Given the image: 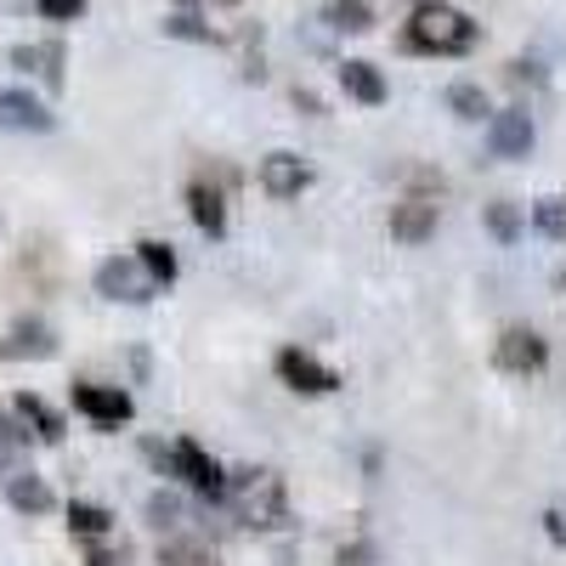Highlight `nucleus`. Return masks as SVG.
<instances>
[{"instance_id":"29","label":"nucleus","mask_w":566,"mask_h":566,"mask_svg":"<svg viewBox=\"0 0 566 566\" xmlns=\"http://www.w3.org/2000/svg\"><path fill=\"white\" fill-rule=\"evenodd\" d=\"M419 7H424V0H419Z\"/></svg>"},{"instance_id":"15","label":"nucleus","mask_w":566,"mask_h":566,"mask_svg":"<svg viewBox=\"0 0 566 566\" xmlns=\"http://www.w3.org/2000/svg\"><path fill=\"white\" fill-rule=\"evenodd\" d=\"M187 210H193L199 232H210V239H221V232H227V199L216 193L210 181H193V187H187Z\"/></svg>"},{"instance_id":"22","label":"nucleus","mask_w":566,"mask_h":566,"mask_svg":"<svg viewBox=\"0 0 566 566\" xmlns=\"http://www.w3.org/2000/svg\"><path fill=\"white\" fill-rule=\"evenodd\" d=\"M488 227H493L499 244H515V239H522V210H515V205H493L488 210Z\"/></svg>"},{"instance_id":"28","label":"nucleus","mask_w":566,"mask_h":566,"mask_svg":"<svg viewBox=\"0 0 566 566\" xmlns=\"http://www.w3.org/2000/svg\"><path fill=\"white\" fill-rule=\"evenodd\" d=\"M221 7H239V0H221Z\"/></svg>"},{"instance_id":"23","label":"nucleus","mask_w":566,"mask_h":566,"mask_svg":"<svg viewBox=\"0 0 566 566\" xmlns=\"http://www.w3.org/2000/svg\"><path fill=\"white\" fill-rule=\"evenodd\" d=\"M533 221H538V232H549V239H566V199H538Z\"/></svg>"},{"instance_id":"2","label":"nucleus","mask_w":566,"mask_h":566,"mask_svg":"<svg viewBox=\"0 0 566 566\" xmlns=\"http://www.w3.org/2000/svg\"><path fill=\"white\" fill-rule=\"evenodd\" d=\"M232 504H239V515L250 527H283V482L272 476V470H239V476L227 482Z\"/></svg>"},{"instance_id":"5","label":"nucleus","mask_w":566,"mask_h":566,"mask_svg":"<svg viewBox=\"0 0 566 566\" xmlns=\"http://www.w3.org/2000/svg\"><path fill=\"white\" fill-rule=\"evenodd\" d=\"M277 374H283V386L290 391H306V397H328V391H340V374L317 363L312 352L290 346V352H277Z\"/></svg>"},{"instance_id":"6","label":"nucleus","mask_w":566,"mask_h":566,"mask_svg":"<svg viewBox=\"0 0 566 566\" xmlns=\"http://www.w3.org/2000/svg\"><path fill=\"white\" fill-rule=\"evenodd\" d=\"M0 357L7 363H45V357H57V328L52 323H40V317H18L7 328V340H0Z\"/></svg>"},{"instance_id":"9","label":"nucleus","mask_w":566,"mask_h":566,"mask_svg":"<svg viewBox=\"0 0 566 566\" xmlns=\"http://www.w3.org/2000/svg\"><path fill=\"white\" fill-rule=\"evenodd\" d=\"M0 125H7V130H34V136H45L57 119H52V108H45L40 97H29V91H18V85H7V91H0Z\"/></svg>"},{"instance_id":"10","label":"nucleus","mask_w":566,"mask_h":566,"mask_svg":"<svg viewBox=\"0 0 566 566\" xmlns=\"http://www.w3.org/2000/svg\"><path fill=\"white\" fill-rule=\"evenodd\" d=\"M549 363V346L533 335V328H504L499 335V368L510 374H538Z\"/></svg>"},{"instance_id":"24","label":"nucleus","mask_w":566,"mask_h":566,"mask_svg":"<svg viewBox=\"0 0 566 566\" xmlns=\"http://www.w3.org/2000/svg\"><path fill=\"white\" fill-rule=\"evenodd\" d=\"M165 34H176V40H199V45H210V40H216V29H210V23H199L193 12L165 18Z\"/></svg>"},{"instance_id":"16","label":"nucleus","mask_w":566,"mask_h":566,"mask_svg":"<svg viewBox=\"0 0 566 566\" xmlns=\"http://www.w3.org/2000/svg\"><path fill=\"white\" fill-rule=\"evenodd\" d=\"M12 69H34L45 85H63V45L45 40V45H12Z\"/></svg>"},{"instance_id":"18","label":"nucleus","mask_w":566,"mask_h":566,"mask_svg":"<svg viewBox=\"0 0 566 566\" xmlns=\"http://www.w3.org/2000/svg\"><path fill=\"white\" fill-rule=\"evenodd\" d=\"M69 527H74V538L97 544V538H108V533H114V515H108L103 504H85V499H74V504H69Z\"/></svg>"},{"instance_id":"20","label":"nucleus","mask_w":566,"mask_h":566,"mask_svg":"<svg viewBox=\"0 0 566 566\" xmlns=\"http://www.w3.org/2000/svg\"><path fill=\"white\" fill-rule=\"evenodd\" d=\"M328 29H346V34H368L374 29V7L368 0H328Z\"/></svg>"},{"instance_id":"19","label":"nucleus","mask_w":566,"mask_h":566,"mask_svg":"<svg viewBox=\"0 0 566 566\" xmlns=\"http://www.w3.org/2000/svg\"><path fill=\"white\" fill-rule=\"evenodd\" d=\"M136 266L148 272L159 290H165V283H176V250L159 244V239H142V244H136Z\"/></svg>"},{"instance_id":"3","label":"nucleus","mask_w":566,"mask_h":566,"mask_svg":"<svg viewBox=\"0 0 566 566\" xmlns=\"http://www.w3.org/2000/svg\"><path fill=\"white\" fill-rule=\"evenodd\" d=\"M165 459V453H159ZM165 476H176V482H187L193 493H205V499H227V470L193 442V437H181L176 448H170V459H165Z\"/></svg>"},{"instance_id":"12","label":"nucleus","mask_w":566,"mask_h":566,"mask_svg":"<svg viewBox=\"0 0 566 566\" xmlns=\"http://www.w3.org/2000/svg\"><path fill=\"white\" fill-rule=\"evenodd\" d=\"M12 413H18L23 431H34V442H63V413H57L52 402H45V397L18 391V397H12Z\"/></svg>"},{"instance_id":"7","label":"nucleus","mask_w":566,"mask_h":566,"mask_svg":"<svg viewBox=\"0 0 566 566\" xmlns=\"http://www.w3.org/2000/svg\"><path fill=\"white\" fill-rule=\"evenodd\" d=\"M97 290L108 295V301H130V306H142V301H154L159 295V283L148 277V272H142L136 261H103L97 266Z\"/></svg>"},{"instance_id":"27","label":"nucleus","mask_w":566,"mask_h":566,"mask_svg":"<svg viewBox=\"0 0 566 566\" xmlns=\"http://www.w3.org/2000/svg\"><path fill=\"white\" fill-rule=\"evenodd\" d=\"M18 448H23V431L12 419H0V470H7L12 459H18Z\"/></svg>"},{"instance_id":"21","label":"nucleus","mask_w":566,"mask_h":566,"mask_svg":"<svg viewBox=\"0 0 566 566\" xmlns=\"http://www.w3.org/2000/svg\"><path fill=\"white\" fill-rule=\"evenodd\" d=\"M448 108H453L459 119H482V114H488V91L470 85V80H459V85L448 91Z\"/></svg>"},{"instance_id":"1","label":"nucleus","mask_w":566,"mask_h":566,"mask_svg":"<svg viewBox=\"0 0 566 566\" xmlns=\"http://www.w3.org/2000/svg\"><path fill=\"white\" fill-rule=\"evenodd\" d=\"M402 45L408 52H424V57H464L470 45H476V23H470L459 7L424 0V7L408 18V29H402Z\"/></svg>"},{"instance_id":"11","label":"nucleus","mask_w":566,"mask_h":566,"mask_svg":"<svg viewBox=\"0 0 566 566\" xmlns=\"http://www.w3.org/2000/svg\"><path fill=\"white\" fill-rule=\"evenodd\" d=\"M306 181H312V170H306L295 154H266V159H261V187H266L272 199H301Z\"/></svg>"},{"instance_id":"13","label":"nucleus","mask_w":566,"mask_h":566,"mask_svg":"<svg viewBox=\"0 0 566 566\" xmlns=\"http://www.w3.org/2000/svg\"><path fill=\"white\" fill-rule=\"evenodd\" d=\"M431 232H437V205H431V199H402V205H391V239L424 244Z\"/></svg>"},{"instance_id":"26","label":"nucleus","mask_w":566,"mask_h":566,"mask_svg":"<svg viewBox=\"0 0 566 566\" xmlns=\"http://www.w3.org/2000/svg\"><path fill=\"white\" fill-rule=\"evenodd\" d=\"M148 515H154L159 527H181V504H176V499H165V493H154V499H148Z\"/></svg>"},{"instance_id":"4","label":"nucleus","mask_w":566,"mask_h":566,"mask_svg":"<svg viewBox=\"0 0 566 566\" xmlns=\"http://www.w3.org/2000/svg\"><path fill=\"white\" fill-rule=\"evenodd\" d=\"M74 408L97 424V431H119V424L136 413V402L119 386H91V380H74Z\"/></svg>"},{"instance_id":"14","label":"nucleus","mask_w":566,"mask_h":566,"mask_svg":"<svg viewBox=\"0 0 566 566\" xmlns=\"http://www.w3.org/2000/svg\"><path fill=\"white\" fill-rule=\"evenodd\" d=\"M340 85H346V97H357L363 108H380L386 103V74L374 69V63H363V57H346L340 63Z\"/></svg>"},{"instance_id":"17","label":"nucleus","mask_w":566,"mask_h":566,"mask_svg":"<svg viewBox=\"0 0 566 566\" xmlns=\"http://www.w3.org/2000/svg\"><path fill=\"white\" fill-rule=\"evenodd\" d=\"M7 499H12V510H23V515H52V510H57V493L45 488V476H34V470H23V476H12Z\"/></svg>"},{"instance_id":"8","label":"nucleus","mask_w":566,"mask_h":566,"mask_svg":"<svg viewBox=\"0 0 566 566\" xmlns=\"http://www.w3.org/2000/svg\"><path fill=\"white\" fill-rule=\"evenodd\" d=\"M488 148H493V159H527V154H533V114H527V108L493 114Z\"/></svg>"},{"instance_id":"25","label":"nucleus","mask_w":566,"mask_h":566,"mask_svg":"<svg viewBox=\"0 0 566 566\" xmlns=\"http://www.w3.org/2000/svg\"><path fill=\"white\" fill-rule=\"evenodd\" d=\"M34 12L52 18V23H74V18L85 12V0H34Z\"/></svg>"}]
</instances>
